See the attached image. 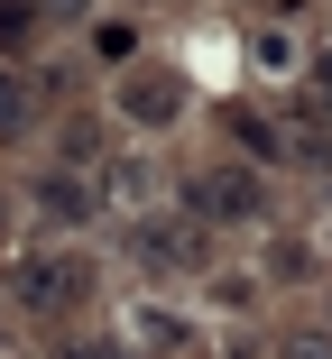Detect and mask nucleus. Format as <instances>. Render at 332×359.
<instances>
[{
    "label": "nucleus",
    "mask_w": 332,
    "mask_h": 359,
    "mask_svg": "<svg viewBox=\"0 0 332 359\" xmlns=\"http://www.w3.org/2000/svg\"><path fill=\"white\" fill-rule=\"evenodd\" d=\"M296 102H314V111H323V120H332V46H323V55H314V65H305V93H296Z\"/></svg>",
    "instance_id": "obj_7"
},
{
    "label": "nucleus",
    "mask_w": 332,
    "mask_h": 359,
    "mask_svg": "<svg viewBox=\"0 0 332 359\" xmlns=\"http://www.w3.org/2000/svg\"><path fill=\"white\" fill-rule=\"evenodd\" d=\"M84 295H93V258H74V249H46V258H19V267H10V304L37 313V323L74 313Z\"/></svg>",
    "instance_id": "obj_1"
},
{
    "label": "nucleus",
    "mask_w": 332,
    "mask_h": 359,
    "mask_svg": "<svg viewBox=\"0 0 332 359\" xmlns=\"http://www.w3.org/2000/svg\"><path fill=\"white\" fill-rule=\"evenodd\" d=\"M139 341H148V350H185V323H175V313H148Z\"/></svg>",
    "instance_id": "obj_10"
},
{
    "label": "nucleus",
    "mask_w": 332,
    "mask_h": 359,
    "mask_svg": "<svg viewBox=\"0 0 332 359\" xmlns=\"http://www.w3.org/2000/svg\"><path fill=\"white\" fill-rule=\"evenodd\" d=\"M268 276H286V285H296V276H314V258H305V240H277V258H268Z\"/></svg>",
    "instance_id": "obj_9"
},
{
    "label": "nucleus",
    "mask_w": 332,
    "mask_h": 359,
    "mask_svg": "<svg viewBox=\"0 0 332 359\" xmlns=\"http://www.w3.org/2000/svg\"><path fill=\"white\" fill-rule=\"evenodd\" d=\"M37 212H46V222H93V184L65 166V175H46V184H37Z\"/></svg>",
    "instance_id": "obj_6"
},
{
    "label": "nucleus",
    "mask_w": 332,
    "mask_h": 359,
    "mask_svg": "<svg viewBox=\"0 0 332 359\" xmlns=\"http://www.w3.org/2000/svg\"><path fill=\"white\" fill-rule=\"evenodd\" d=\"M65 359H120L111 341H74V350H65Z\"/></svg>",
    "instance_id": "obj_12"
},
{
    "label": "nucleus",
    "mask_w": 332,
    "mask_h": 359,
    "mask_svg": "<svg viewBox=\"0 0 332 359\" xmlns=\"http://www.w3.org/2000/svg\"><path fill=\"white\" fill-rule=\"evenodd\" d=\"M222 129H231V148L268 157V166H277V157H296V138H286V129H277L268 111H258V102H231V111H222Z\"/></svg>",
    "instance_id": "obj_5"
},
{
    "label": "nucleus",
    "mask_w": 332,
    "mask_h": 359,
    "mask_svg": "<svg viewBox=\"0 0 332 359\" xmlns=\"http://www.w3.org/2000/svg\"><path fill=\"white\" fill-rule=\"evenodd\" d=\"M185 194H194V222H213V231H231V222H240V231L268 222V184H258L249 166H204Z\"/></svg>",
    "instance_id": "obj_2"
},
{
    "label": "nucleus",
    "mask_w": 332,
    "mask_h": 359,
    "mask_svg": "<svg viewBox=\"0 0 332 359\" xmlns=\"http://www.w3.org/2000/svg\"><path fill=\"white\" fill-rule=\"evenodd\" d=\"M93 46H102V65H129V55H139V37H129V28H120V19H111V28H102V37H93Z\"/></svg>",
    "instance_id": "obj_11"
},
{
    "label": "nucleus",
    "mask_w": 332,
    "mask_h": 359,
    "mask_svg": "<svg viewBox=\"0 0 332 359\" xmlns=\"http://www.w3.org/2000/svg\"><path fill=\"white\" fill-rule=\"evenodd\" d=\"M258 65H268V74H286V65H296V37L286 28H258V46H249Z\"/></svg>",
    "instance_id": "obj_8"
},
{
    "label": "nucleus",
    "mask_w": 332,
    "mask_h": 359,
    "mask_svg": "<svg viewBox=\"0 0 332 359\" xmlns=\"http://www.w3.org/2000/svg\"><path fill=\"white\" fill-rule=\"evenodd\" d=\"M139 267H157V276H185V267H204V231L194 222H139Z\"/></svg>",
    "instance_id": "obj_3"
},
{
    "label": "nucleus",
    "mask_w": 332,
    "mask_h": 359,
    "mask_svg": "<svg viewBox=\"0 0 332 359\" xmlns=\"http://www.w3.org/2000/svg\"><path fill=\"white\" fill-rule=\"evenodd\" d=\"M175 102H185V93H175V74H148V65H120V111L139 120V129H166V120H175Z\"/></svg>",
    "instance_id": "obj_4"
}]
</instances>
